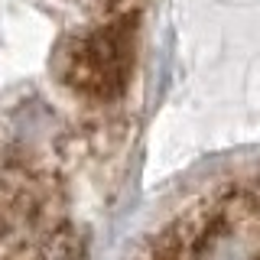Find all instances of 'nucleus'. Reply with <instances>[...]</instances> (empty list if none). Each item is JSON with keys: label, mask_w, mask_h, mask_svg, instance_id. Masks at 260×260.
Instances as JSON below:
<instances>
[{"label": "nucleus", "mask_w": 260, "mask_h": 260, "mask_svg": "<svg viewBox=\"0 0 260 260\" xmlns=\"http://www.w3.org/2000/svg\"><path fill=\"white\" fill-rule=\"evenodd\" d=\"M130 26L114 23L81 39L65 59V78L85 94L111 98L124 88L130 72Z\"/></svg>", "instance_id": "1"}, {"label": "nucleus", "mask_w": 260, "mask_h": 260, "mask_svg": "<svg viewBox=\"0 0 260 260\" xmlns=\"http://www.w3.org/2000/svg\"><path fill=\"white\" fill-rule=\"evenodd\" d=\"M81 254H85V234L78 228H55L39 244L36 260H81Z\"/></svg>", "instance_id": "2"}]
</instances>
